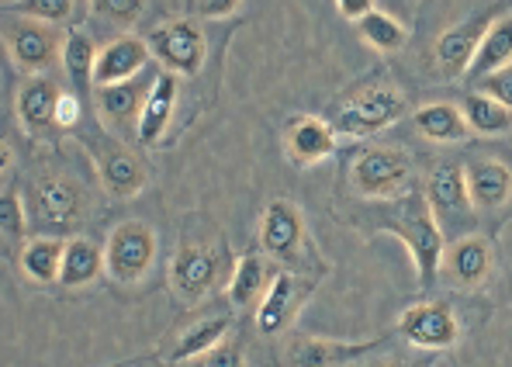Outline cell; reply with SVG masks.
I'll use <instances>...</instances> for the list:
<instances>
[{
    "mask_svg": "<svg viewBox=\"0 0 512 367\" xmlns=\"http://www.w3.org/2000/svg\"><path fill=\"white\" fill-rule=\"evenodd\" d=\"M440 274H447L457 288H481L492 274V243L481 236H464L443 253Z\"/></svg>",
    "mask_w": 512,
    "mask_h": 367,
    "instance_id": "obj_17",
    "label": "cell"
},
{
    "mask_svg": "<svg viewBox=\"0 0 512 367\" xmlns=\"http://www.w3.org/2000/svg\"><path fill=\"white\" fill-rule=\"evenodd\" d=\"M80 125V97L77 94H66L59 97V104H56V129H77Z\"/></svg>",
    "mask_w": 512,
    "mask_h": 367,
    "instance_id": "obj_38",
    "label": "cell"
},
{
    "mask_svg": "<svg viewBox=\"0 0 512 367\" xmlns=\"http://www.w3.org/2000/svg\"><path fill=\"white\" fill-rule=\"evenodd\" d=\"M59 97H63V91L49 77H28L18 87V94H14V115H18V125L28 136H42V132L56 129Z\"/></svg>",
    "mask_w": 512,
    "mask_h": 367,
    "instance_id": "obj_15",
    "label": "cell"
},
{
    "mask_svg": "<svg viewBox=\"0 0 512 367\" xmlns=\"http://www.w3.org/2000/svg\"><path fill=\"white\" fill-rule=\"evenodd\" d=\"M433 364H436V354H419V357H409V361H395L384 367H433Z\"/></svg>",
    "mask_w": 512,
    "mask_h": 367,
    "instance_id": "obj_40",
    "label": "cell"
},
{
    "mask_svg": "<svg viewBox=\"0 0 512 367\" xmlns=\"http://www.w3.org/2000/svg\"><path fill=\"white\" fill-rule=\"evenodd\" d=\"M149 42L135 39V35H125V39H115L101 49L97 56V70H94V87H115V84H128L135 80L149 63Z\"/></svg>",
    "mask_w": 512,
    "mask_h": 367,
    "instance_id": "obj_16",
    "label": "cell"
},
{
    "mask_svg": "<svg viewBox=\"0 0 512 367\" xmlns=\"http://www.w3.org/2000/svg\"><path fill=\"white\" fill-rule=\"evenodd\" d=\"M187 7H191L198 18L212 21V18H229V14H236L243 4H239V0H194V4H187Z\"/></svg>",
    "mask_w": 512,
    "mask_h": 367,
    "instance_id": "obj_37",
    "label": "cell"
},
{
    "mask_svg": "<svg viewBox=\"0 0 512 367\" xmlns=\"http://www.w3.org/2000/svg\"><path fill=\"white\" fill-rule=\"evenodd\" d=\"M87 215V194L80 191V184L63 181V177H45L32 187V205H28V219L39 229H45V236H59L66 232H77L84 226Z\"/></svg>",
    "mask_w": 512,
    "mask_h": 367,
    "instance_id": "obj_2",
    "label": "cell"
},
{
    "mask_svg": "<svg viewBox=\"0 0 512 367\" xmlns=\"http://www.w3.org/2000/svg\"><path fill=\"white\" fill-rule=\"evenodd\" d=\"M246 354H243V343H218L212 354H205L194 367H243Z\"/></svg>",
    "mask_w": 512,
    "mask_h": 367,
    "instance_id": "obj_36",
    "label": "cell"
},
{
    "mask_svg": "<svg viewBox=\"0 0 512 367\" xmlns=\"http://www.w3.org/2000/svg\"><path fill=\"white\" fill-rule=\"evenodd\" d=\"M308 288H312V284L301 281V277H295L291 271L274 274V281H270L260 309H256V333L260 336L284 333V329L295 322L301 302L308 298Z\"/></svg>",
    "mask_w": 512,
    "mask_h": 367,
    "instance_id": "obj_11",
    "label": "cell"
},
{
    "mask_svg": "<svg viewBox=\"0 0 512 367\" xmlns=\"http://www.w3.org/2000/svg\"><path fill=\"white\" fill-rule=\"evenodd\" d=\"M270 281H274V277L267 271V257L246 253V257L239 260L236 274L229 277V302L236 305V309H260Z\"/></svg>",
    "mask_w": 512,
    "mask_h": 367,
    "instance_id": "obj_25",
    "label": "cell"
},
{
    "mask_svg": "<svg viewBox=\"0 0 512 367\" xmlns=\"http://www.w3.org/2000/svg\"><path fill=\"white\" fill-rule=\"evenodd\" d=\"M357 32H360V39H364L367 46H374L378 52H398L405 46V39H409V35H405V28L398 25L391 14L378 11V7H374L364 21H357Z\"/></svg>",
    "mask_w": 512,
    "mask_h": 367,
    "instance_id": "obj_31",
    "label": "cell"
},
{
    "mask_svg": "<svg viewBox=\"0 0 512 367\" xmlns=\"http://www.w3.org/2000/svg\"><path fill=\"white\" fill-rule=\"evenodd\" d=\"M464 122L468 129H474L478 136H502V132L512 129V111L506 104H499L488 94H468L464 97Z\"/></svg>",
    "mask_w": 512,
    "mask_h": 367,
    "instance_id": "obj_30",
    "label": "cell"
},
{
    "mask_svg": "<svg viewBox=\"0 0 512 367\" xmlns=\"http://www.w3.org/2000/svg\"><path fill=\"white\" fill-rule=\"evenodd\" d=\"M97 174H101L104 191L118 201L135 198V194H142V187H146V167H142V160L132 153V149H122V146L101 153Z\"/></svg>",
    "mask_w": 512,
    "mask_h": 367,
    "instance_id": "obj_19",
    "label": "cell"
},
{
    "mask_svg": "<svg viewBox=\"0 0 512 367\" xmlns=\"http://www.w3.org/2000/svg\"><path fill=\"white\" fill-rule=\"evenodd\" d=\"M63 257H66V239L59 236H35L21 246L18 264L21 274L35 284H59L63 277Z\"/></svg>",
    "mask_w": 512,
    "mask_h": 367,
    "instance_id": "obj_22",
    "label": "cell"
},
{
    "mask_svg": "<svg viewBox=\"0 0 512 367\" xmlns=\"http://www.w3.org/2000/svg\"><path fill=\"white\" fill-rule=\"evenodd\" d=\"M409 115V101L395 87H371V91L350 97L336 115V132L350 139H371L391 129L398 118Z\"/></svg>",
    "mask_w": 512,
    "mask_h": 367,
    "instance_id": "obj_4",
    "label": "cell"
},
{
    "mask_svg": "<svg viewBox=\"0 0 512 367\" xmlns=\"http://www.w3.org/2000/svg\"><path fill=\"white\" fill-rule=\"evenodd\" d=\"M94 7H97V14L118 21V25H132V21L146 11V4H139V0H97Z\"/></svg>",
    "mask_w": 512,
    "mask_h": 367,
    "instance_id": "obj_34",
    "label": "cell"
},
{
    "mask_svg": "<svg viewBox=\"0 0 512 367\" xmlns=\"http://www.w3.org/2000/svg\"><path fill=\"white\" fill-rule=\"evenodd\" d=\"M381 347V340H315V336H295L288 347L291 367H350L364 361Z\"/></svg>",
    "mask_w": 512,
    "mask_h": 367,
    "instance_id": "obj_12",
    "label": "cell"
},
{
    "mask_svg": "<svg viewBox=\"0 0 512 367\" xmlns=\"http://www.w3.org/2000/svg\"><path fill=\"white\" fill-rule=\"evenodd\" d=\"M288 153H291V160L301 163V167L329 160V156L336 153V129L326 122V118L301 115L288 129Z\"/></svg>",
    "mask_w": 512,
    "mask_h": 367,
    "instance_id": "obj_20",
    "label": "cell"
},
{
    "mask_svg": "<svg viewBox=\"0 0 512 367\" xmlns=\"http://www.w3.org/2000/svg\"><path fill=\"white\" fill-rule=\"evenodd\" d=\"M97 56L101 52L94 49V42L87 39L84 32H70L63 42V70L70 77L73 94H84L90 84H94V70H97Z\"/></svg>",
    "mask_w": 512,
    "mask_h": 367,
    "instance_id": "obj_29",
    "label": "cell"
},
{
    "mask_svg": "<svg viewBox=\"0 0 512 367\" xmlns=\"http://www.w3.org/2000/svg\"><path fill=\"white\" fill-rule=\"evenodd\" d=\"M18 7V18H32L42 21V25H59V21H70L77 14V4L73 0H21Z\"/></svg>",
    "mask_w": 512,
    "mask_h": 367,
    "instance_id": "obj_32",
    "label": "cell"
},
{
    "mask_svg": "<svg viewBox=\"0 0 512 367\" xmlns=\"http://www.w3.org/2000/svg\"><path fill=\"white\" fill-rule=\"evenodd\" d=\"M104 274V246L90 243L84 236L66 239V257H63V277L59 284L66 288H84Z\"/></svg>",
    "mask_w": 512,
    "mask_h": 367,
    "instance_id": "obj_26",
    "label": "cell"
},
{
    "mask_svg": "<svg viewBox=\"0 0 512 367\" xmlns=\"http://www.w3.org/2000/svg\"><path fill=\"white\" fill-rule=\"evenodd\" d=\"M350 177H353V191H357L360 198L395 201V198H402V194H409L412 163H409V156L398 153V149L374 146L357 156Z\"/></svg>",
    "mask_w": 512,
    "mask_h": 367,
    "instance_id": "obj_3",
    "label": "cell"
},
{
    "mask_svg": "<svg viewBox=\"0 0 512 367\" xmlns=\"http://www.w3.org/2000/svg\"><path fill=\"white\" fill-rule=\"evenodd\" d=\"M336 7H340V14L346 21H364L367 14L374 11V0H340Z\"/></svg>",
    "mask_w": 512,
    "mask_h": 367,
    "instance_id": "obj_39",
    "label": "cell"
},
{
    "mask_svg": "<svg viewBox=\"0 0 512 367\" xmlns=\"http://www.w3.org/2000/svg\"><path fill=\"white\" fill-rule=\"evenodd\" d=\"M149 52L160 59L167 73L194 77L205 66V35H201V28L191 18H173L153 32Z\"/></svg>",
    "mask_w": 512,
    "mask_h": 367,
    "instance_id": "obj_7",
    "label": "cell"
},
{
    "mask_svg": "<svg viewBox=\"0 0 512 367\" xmlns=\"http://www.w3.org/2000/svg\"><path fill=\"white\" fill-rule=\"evenodd\" d=\"M28 222L32 219H28L18 194L4 191V198H0V232H4L7 243H21L28 236Z\"/></svg>",
    "mask_w": 512,
    "mask_h": 367,
    "instance_id": "obj_33",
    "label": "cell"
},
{
    "mask_svg": "<svg viewBox=\"0 0 512 367\" xmlns=\"http://www.w3.org/2000/svg\"><path fill=\"white\" fill-rule=\"evenodd\" d=\"M232 319L229 316H208V319H198L191 329H184V336H180L177 350L170 354L173 364H191V361H201L205 354H212L218 343L225 340V333H229Z\"/></svg>",
    "mask_w": 512,
    "mask_h": 367,
    "instance_id": "obj_27",
    "label": "cell"
},
{
    "mask_svg": "<svg viewBox=\"0 0 512 367\" xmlns=\"http://www.w3.org/2000/svg\"><path fill=\"white\" fill-rule=\"evenodd\" d=\"M156 80H128V84H115V87H101L97 91V108H101L104 122L122 125V122H135L139 125V115L146 108V97L153 91Z\"/></svg>",
    "mask_w": 512,
    "mask_h": 367,
    "instance_id": "obj_24",
    "label": "cell"
},
{
    "mask_svg": "<svg viewBox=\"0 0 512 367\" xmlns=\"http://www.w3.org/2000/svg\"><path fill=\"white\" fill-rule=\"evenodd\" d=\"M506 66H512V14H495L464 77L485 80V77H492V73L506 70Z\"/></svg>",
    "mask_w": 512,
    "mask_h": 367,
    "instance_id": "obj_21",
    "label": "cell"
},
{
    "mask_svg": "<svg viewBox=\"0 0 512 367\" xmlns=\"http://www.w3.org/2000/svg\"><path fill=\"white\" fill-rule=\"evenodd\" d=\"M305 246V219L291 201L274 198L260 219V250L267 260L288 264Z\"/></svg>",
    "mask_w": 512,
    "mask_h": 367,
    "instance_id": "obj_10",
    "label": "cell"
},
{
    "mask_svg": "<svg viewBox=\"0 0 512 367\" xmlns=\"http://www.w3.org/2000/svg\"><path fill=\"white\" fill-rule=\"evenodd\" d=\"M478 91L488 94V97H495V101L506 104V108L512 111V66H506V70H499V73H492V77H485V80H478Z\"/></svg>",
    "mask_w": 512,
    "mask_h": 367,
    "instance_id": "obj_35",
    "label": "cell"
},
{
    "mask_svg": "<svg viewBox=\"0 0 512 367\" xmlns=\"http://www.w3.org/2000/svg\"><path fill=\"white\" fill-rule=\"evenodd\" d=\"M177 91H180V77L177 73H167L163 70L156 77L153 91L146 97V108L139 115V125H135V139L139 146H156L167 132L170 118H173V104H177Z\"/></svg>",
    "mask_w": 512,
    "mask_h": 367,
    "instance_id": "obj_18",
    "label": "cell"
},
{
    "mask_svg": "<svg viewBox=\"0 0 512 367\" xmlns=\"http://www.w3.org/2000/svg\"><path fill=\"white\" fill-rule=\"evenodd\" d=\"M63 42L66 39L56 28L32 18H18L7 28V56L28 77H45V70L63 59Z\"/></svg>",
    "mask_w": 512,
    "mask_h": 367,
    "instance_id": "obj_6",
    "label": "cell"
},
{
    "mask_svg": "<svg viewBox=\"0 0 512 367\" xmlns=\"http://www.w3.org/2000/svg\"><path fill=\"white\" fill-rule=\"evenodd\" d=\"M384 229L395 232L398 239H405L412 253V264H416V277L423 288L436 284L443 267V253H447V243H443V229L436 222L429 201H423V194H405L395 205V212L384 219Z\"/></svg>",
    "mask_w": 512,
    "mask_h": 367,
    "instance_id": "obj_1",
    "label": "cell"
},
{
    "mask_svg": "<svg viewBox=\"0 0 512 367\" xmlns=\"http://www.w3.org/2000/svg\"><path fill=\"white\" fill-rule=\"evenodd\" d=\"M474 208H499L512 194V170L502 160H474L464 167Z\"/></svg>",
    "mask_w": 512,
    "mask_h": 367,
    "instance_id": "obj_23",
    "label": "cell"
},
{
    "mask_svg": "<svg viewBox=\"0 0 512 367\" xmlns=\"http://www.w3.org/2000/svg\"><path fill=\"white\" fill-rule=\"evenodd\" d=\"M156 260V232L146 222H122L104 243V274L118 284H139Z\"/></svg>",
    "mask_w": 512,
    "mask_h": 367,
    "instance_id": "obj_5",
    "label": "cell"
},
{
    "mask_svg": "<svg viewBox=\"0 0 512 367\" xmlns=\"http://www.w3.org/2000/svg\"><path fill=\"white\" fill-rule=\"evenodd\" d=\"M398 333H402L416 350H423V354H440V350H450L457 340H461V322H457L450 305L419 302L402 312Z\"/></svg>",
    "mask_w": 512,
    "mask_h": 367,
    "instance_id": "obj_8",
    "label": "cell"
},
{
    "mask_svg": "<svg viewBox=\"0 0 512 367\" xmlns=\"http://www.w3.org/2000/svg\"><path fill=\"white\" fill-rule=\"evenodd\" d=\"M412 122H416V129L433 142H464L471 132L468 122H464V111L447 101L419 108L416 115H412Z\"/></svg>",
    "mask_w": 512,
    "mask_h": 367,
    "instance_id": "obj_28",
    "label": "cell"
},
{
    "mask_svg": "<svg viewBox=\"0 0 512 367\" xmlns=\"http://www.w3.org/2000/svg\"><path fill=\"white\" fill-rule=\"evenodd\" d=\"M488 25H492V14H471L468 21L447 28V32L436 39V66H440L443 77H464V73H468Z\"/></svg>",
    "mask_w": 512,
    "mask_h": 367,
    "instance_id": "obj_14",
    "label": "cell"
},
{
    "mask_svg": "<svg viewBox=\"0 0 512 367\" xmlns=\"http://www.w3.org/2000/svg\"><path fill=\"white\" fill-rule=\"evenodd\" d=\"M429 208H433L436 222H443L447 226H454V222H461V226H468L471 222V194H468V177H464V167L461 163H440V167L433 170V177H429Z\"/></svg>",
    "mask_w": 512,
    "mask_h": 367,
    "instance_id": "obj_13",
    "label": "cell"
},
{
    "mask_svg": "<svg viewBox=\"0 0 512 367\" xmlns=\"http://www.w3.org/2000/svg\"><path fill=\"white\" fill-rule=\"evenodd\" d=\"M222 277V257L212 246H180L170 264V284L180 302H201Z\"/></svg>",
    "mask_w": 512,
    "mask_h": 367,
    "instance_id": "obj_9",
    "label": "cell"
}]
</instances>
